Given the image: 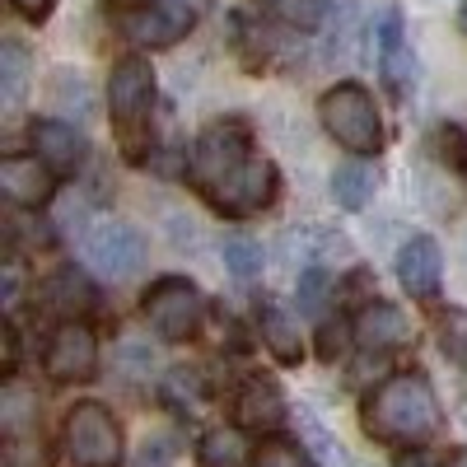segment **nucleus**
Masks as SVG:
<instances>
[{
	"mask_svg": "<svg viewBox=\"0 0 467 467\" xmlns=\"http://www.w3.org/2000/svg\"><path fill=\"white\" fill-rule=\"evenodd\" d=\"M187 178L206 197V206H215L220 215H253L271 206L281 182L276 164L253 150L244 122H211L192 145Z\"/></svg>",
	"mask_w": 467,
	"mask_h": 467,
	"instance_id": "1",
	"label": "nucleus"
},
{
	"mask_svg": "<svg viewBox=\"0 0 467 467\" xmlns=\"http://www.w3.org/2000/svg\"><path fill=\"white\" fill-rule=\"evenodd\" d=\"M365 431L383 444H431L444 431L440 398L425 374H393L365 398Z\"/></svg>",
	"mask_w": 467,
	"mask_h": 467,
	"instance_id": "2",
	"label": "nucleus"
},
{
	"mask_svg": "<svg viewBox=\"0 0 467 467\" xmlns=\"http://www.w3.org/2000/svg\"><path fill=\"white\" fill-rule=\"evenodd\" d=\"M154 108V66L145 57H127L117 61L108 75V112L112 127L122 136L127 160H145V122Z\"/></svg>",
	"mask_w": 467,
	"mask_h": 467,
	"instance_id": "3",
	"label": "nucleus"
},
{
	"mask_svg": "<svg viewBox=\"0 0 467 467\" xmlns=\"http://www.w3.org/2000/svg\"><path fill=\"white\" fill-rule=\"evenodd\" d=\"M318 122L350 154H379L383 150V117H379L369 89H360V85H332L318 99Z\"/></svg>",
	"mask_w": 467,
	"mask_h": 467,
	"instance_id": "4",
	"label": "nucleus"
},
{
	"mask_svg": "<svg viewBox=\"0 0 467 467\" xmlns=\"http://www.w3.org/2000/svg\"><path fill=\"white\" fill-rule=\"evenodd\" d=\"M145 308V323L160 332L164 341H192L202 332V314H206V299L202 290L182 281V276H164V281H154L140 299Z\"/></svg>",
	"mask_w": 467,
	"mask_h": 467,
	"instance_id": "5",
	"label": "nucleus"
},
{
	"mask_svg": "<svg viewBox=\"0 0 467 467\" xmlns=\"http://www.w3.org/2000/svg\"><path fill=\"white\" fill-rule=\"evenodd\" d=\"M66 453L75 467H117L122 462V431L103 402H80L66 416Z\"/></svg>",
	"mask_w": 467,
	"mask_h": 467,
	"instance_id": "6",
	"label": "nucleus"
},
{
	"mask_svg": "<svg viewBox=\"0 0 467 467\" xmlns=\"http://www.w3.org/2000/svg\"><path fill=\"white\" fill-rule=\"evenodd\" d=\"M80 253L94 271H103V276H131V271H140V262H145V239L127 220L103 215L85 229Z\"/></svg>",
	"mask_w": 467,
	"mask_h": 467,
	"instance_id": "7",
	"label": "nucleus"
},
{
	"mask_svg": "<svg viewBox=\"0 0 467 467\" xmlns=\"http://www.w3.org/2000/svg\"><path fill=\"white\" fill-rule=\"evenodd\" d=\"M43 369L52 383H89L99 374V337L89 323H61L43 350Z\"/></svg>",
	"mask_w": 467,
	"mask_h": 467,
	"instance_id": "8",
	"label": "nucleus"
},
{
	"mask_svg": "<svg viewBox=\"0 0 467 467\" xmlns=\"http://www.w3.org/2000/svg\"><path fill=\"white\" fill-rule=\"evenodd\" d=\"M57 169L43 160V154H5L0 160V192H5L10 206H24V211H43L52 197H57Z\"/></svg>",
	"mask_w": 467,
	"mask_h": 467,
	"instance_id": "9",
	"label": "nucleus"
},
{
	"mask_svg": "<svg viewBox=\"0 0 467 467\" xmlns=\"http://www.w3.org/2000/svg\"><path fill=\"white\" fill-rule=\"evenodd\" d=\"M192 10H178V5H169V0H160V5H131V10H122V33L131 37L136 47H173L178 37L192 28Z\"/></svg>",
	"mask_w": 467,
	"mask_h": 467,
	"instance_id": "10",
	"label": "nucleus"
},
{
	"mask_svg": "<svg viewBox=\"0 0 467 467\" xmlns=\"http://www.w3.org/2000/svg\"><path fill=\"white\" fill-rule=\"evenodd\" d=\"M285 420V393L271 379L253 374L239 383L234 393V431H253V435H271Z\"/></svg>",
	"mask_w": 467,
	"mask_h": 467,
	"instance_id": "11",
	"label": "nucleus"
},
{
	"mask_svg": "<svg viewBox=\"0 0 467 467\" xmlns=\"http://www.w3.org/2000/svg\"><path fill=\"white\" fill-rule=\"evenodd\" d=\"M37 304H43L47 314L75 323V318H85V314H94V308H99V285L85 276V271L61 266V271H52V276L37 285Z\"/></svg>",
	"mask_w": 467,
	"mask_h": 467,
	"instance_id": "12",
	"label": "nucleus"
},
{
	"mask_svg": "<svg viewBox=\"0 0 467 467\" xmlns=\"http://www.w3.org/2000/svg\"><path fill=\"white\" fill-rule=\"evenodd\" d=\"M350 337H356V346H365V350H402L411 341V323H407V314L398 304L374 299L350 318Z\"/></svg>",
	"mask_w": 467,
	"mask_h": 467,
	"instance_id": "13",
	"label": "nucleus"
},
{
	"mask_svg": "<svg viewBox=\"0 0 467 467\" xmlns=\"http://www.w3.org/2000/svg\"><path fill=\"white\" fill-rule=\"evenodd\" d=\"M440 271H444V257H440V244L431 234H411V239L398 248V281L407 295L425 299L440 290Z\"/></svg>",
	"mask_w": 467,
	"mask_h": 467,
	"instance_id": "14",
	"label": "nucleus"
},
{
	"mask_svg": "<svg viewBox=\"0 0 467 467\" xmlns=\"http://www.w3.org/2000/svg\"><path fill=\"white\" fill-rule=\"evenodd\" d=\"M379 70L393 94H407L411 80H416V57L407 47V33H402V15L388 10L383 24H379Z\"/></svg>",
	"mask_w": 467,
	"mask_h": 467,
	"instance_id": "15",
	"label": "nucleus"
},
{
	"mask_svg": "<svg viewBox=\"0 0 467 467\" xmlns=\"http://www.w3.org/2000/svg\"><path fill=\"white\" fill-rule=\"evenodd\" d=\"M257 327H262V341L271 350V360H281V365H304V332H299V318L290 314L285 304L276 299H266L257 308Z\"/></svg>",
	"mask_w": 467,
	"mask_h": 467,
	"instance_id": "16",
	"label": "nucleus"
},
{
	"mask_svg": "<svg viewBox=\"0 0 467 467\" xmlns=\"http://www.w3.org/2000/svg\"><path fill=\"white\" fill-rule=\"evenodd\" d=\"M33 150L43 154V160L57 169V173H70V169H80L85 164V136L75 131L70 122H33Z\"/></svg>",
	"mask_w": 467,
	"mask_h": 467,
	"instance_id": "17",
	"label": "nucleus"
},
{
	"mask_svg": "<svg viewBox=\"0 0 467 467\" xmlns=\"http://www.w3.org/2000/svg\"><path fill=\"white\" fill-rule=\"evenodd\" d=\"M332 202L341 206V211H365L369 206V197L379 192V173H374V164H365V160H346V164H337L332 169Z\"/></svg>",
	"mask_w": 467,
	"mask_h": 467,
	"instance_id": "18",
	"label": "nucleus"
},
{
	"mask_svg": "<svg viewBox=\"0 0 467 467\" xmlns=\"http://www.w3.org/2000/svg\"><path fill=\"white\" fill-rule=\"evenodd\" d=\"M0 425H5V440L37 431V402H33V393L19 379H10L5 393H0Z\"/></svg>",
	"mask_w": 467,
	"mask_h": 467,
	"instance_id": "19",
	"label": "nucleus"
},
{
	"mask_svg": "<svg viewBox=\"0 0 467 467\" xmlns=\"http://www.w3.org/2000/svg\"><path fill=\"white\" fill-rule=\"evenodd\" d=\"M24 80H28V52H24V43L10 37V43H0V99H5V108L19 103Z\"/></svg>",
	"mask_w": 467,
	"mask_h": 467,
	"instance_id": "20",
	"label": "nucleus"
},
{
	"mask_svg": "<svg viewBox=\"0 0 467 467\" xmlns=\"http://www.w3.org/2000/svg\"><path fill=\"white\" fill-rule=\"evenodd\" d=\"M197 458H202V467H239V462H248L253 453L244 449V435H234V431H211V435H202Z\"/></svg>",
	"mask_w": 467,
	"mask_h": 467,
	"instance_id": "21",
	"label": "nucleus"
},
{
	"mask_svg": "<svg viewBox=\"0 0 467 467\" xmlns=\"http://www.w3.org/2000/svg\"><path fill=\"white\" fill-rule=\"evenodd\" d=\"M262 10L276 19V24H285V28H318L323 24V15H327V5L323 0H262Z\"/></svg>",
	"mask_w": 467,
	"mask_h": 467,
	"instance_id": "22",
	"label": "nucleus"
},
{
	"mask_svg": "<svg viewBox=\"0 0 467 467\" xmlns=\"http://www.w3.org/2000/svg\"><path fill=\"white\" fill-rule=\"evenodd\" d=\"M220 253H224V266L239 281H253L257 271H262V244H253L248 234H229V239L220 244Z\"/></svg>",
	"mask_w": 467,
	"mask_h": 467,
	"instance_id": "23",
	"label": "nucleus"
},
{
	"mask_svg": "<svg viewBox=\"0 0 467 467\" xmlns=\"http://www.w3.org/2000/svg\"><path fill=\"white\" fill-rule=\"evenodd\" d=\"M248 467H314V458H308L299 444H290V440H281V435H271V440H262V444L253 449Z\"/></svg>",
	"mask_w": 467,
	"mask_h": 467,
	"instance_id": "24",
	"label": "nucleus"
},
{
	"mask_svg": "<svg viewBox=\"0 0 467 467\" xmlns=\"http://www.w3.org/2000/svg\"><path fill=\"white\" fill-rule=\"evenodd\" d=\"M435 136H440V154H444V164H449L458 178H467V127H440Z\"/></svg>",
	"mask_w": 467,
	"mask_h": 467,
	"instance_id": "25",
	"label": "nucleus"
},
{
	"mask_svg": "<svg viewBox=\"0 0 467 467\" xmlns=\"http://www.w3.org/2000/svg\"><path fill=\"white\" fill-rule=\"evenodd\" d=\"M327 290H332L327 271L308 266L304 276H299V308H304V314H318V308H323V299H327Z\"/></svg>",
	"mask_w": 467,
	"mask_h": 467,
	"instance_id": "26",
	"label": "nucleus"
},
{
	"mask_svg": "<svg viewBox=\"0 0 467 467\" xmlns=\"http://www.w3.org/2000/svg\"><path fill=\"white\" fill-rule=\"evenodd\" d=\"M5 458H10V467H47V449L37 444V435L5 440Z\"/></svg>",
	"mask_w": 467,
	"mask_h": 467,
	"instance_id": "27",
	"label": "nucleus"
},
{
	"mask_svg": "<svg viewBox=\"0 0 467 467\" xmlns=\"http://www.w3.org/2000/svg\"><path fill=\"white\" fill-rule=\"evenodd\" d=\"M173 453H178V440L160 431V435H150V440L140 444V458H136V462H140V467H164V462H173Z\"/></svg>",
	"mask_w": 467,
	"mask_h": 467,
	"instance_id": "28",
	"label": "nucleus"
},
{
	"mask_svg": "<svg viewBox=\"0 0 467 467\" xmlns=\"http://www.w3.org/2000/svg\"><path fill=\"white\" fill-rule=\"evenodd\" d=\"M10 5L24 15V19H47V10H52V0H10Z\"/></svg>",
	"mask_w": 467,
	"mask_h": 467,
	"instance_id": "29",
	"label": "nucleus"
},
{
	"mask_svg": "<svg viewBox=\"0 0 467 467\" xmlns=\"http://www.w3.org/2000/svg\"><path fill=\"white\" fill-rule=\"evenodd\" d=\"M402 467H444V462H435L431 453H411V458H407Z\"/></svg>",
	"mask_w": 467,
	"mask_h": 467,
	"instance_id": "30",
	"label": "nucleus"
},
{
	"mask_svg": "<svg viewBox=\"0 0 467 467\" xmlns=\"http://www.w3.org/2000/svg\"><path fill=\"white\" fill-rule=\"evenodd\" d=\"M444 467H467V449H453V453L444 458Z\"/></svg>",
	"mask_w": 467,
	"mask_h": 467,
	"instance_id": "31",
	"label": "nucleus"
},
{
	"mask_svg": "<svg viewBox=\"0 0 467 467\" xmlns=\"http://www.w3.org/2000/svg\"><path fill=\"white\" fill-rule=\"evenodd\" d=\"M458 24H462V33H467V5H462V15H458Z\"/></svg>",
	"mask_w": 467,
	"mask_h": 467,
	"instance_id": "32",
	"label": "nucleus"
}]
</instances>
